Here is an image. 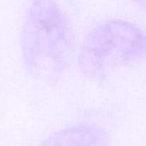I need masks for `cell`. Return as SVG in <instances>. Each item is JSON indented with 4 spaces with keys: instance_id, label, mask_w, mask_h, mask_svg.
Returning <instances> with one entry per match:
<instances>
[{
    "instance_id": "cell-4",
    "label": "cell",
    "mask_w": 146,
    "mask_h": 146,
    "mask_svg": "<svg viewBox=\"0 0 146 146\" xmlns=\"http://www.w3.org/2000/svg\"><path fill=\"white\" fill-rule=\"evenodd\" d=\"M135 2V3H137V5L141 8L142 9H145L146 5V0H133Z\"/></svg>"
},
{
    "instance_id": "cell-3",
    "label": "cell",
    "mask_w": 146,
    "mask_h": 146,
    "mask_svg": "<svg viewBox=\"0 0 146 146\" xmlns=\"http://www.w3.org/2000/svg\"><path fill=\"white\" fill-rule=\"evenodd\" d=\"M106 131L93 125H79L56 132L44 139V145H107Z\"/></svg>"
},
{
    "instance_id": "cell-1",
    "label": "cell",
    "mask_w": 146,
    "mask_h": 146,
    "mask_svg": "<svg viewBox=\"0 0 146 146\" xmlns=\"http://www.w3.org/2000/svg\"><path fill=\"white\" fill-rule=\"evenodd\" d=\"M25 65L29 73L49 82L56 81L73 53L68 20L54 0H33L21 32Z\"/></svg>"
},
{
    "instance_id": "cell-2",
    "label": "cell",
    "mask_w": 146,
    "mask_h": 146,
    "mask_svg": "<svg viewBox=\"0 0 146 146\" xmlns=\"http://www.w3.org/2000/svg\"><path fill=\"white\" fill-rule=\"evenodd\" d=\"M145 56V38L136 25L122 21H106L85 38L78 62L87 78L103 81L119 68L140 62Z\"/></svg>"
}]
</instances>
